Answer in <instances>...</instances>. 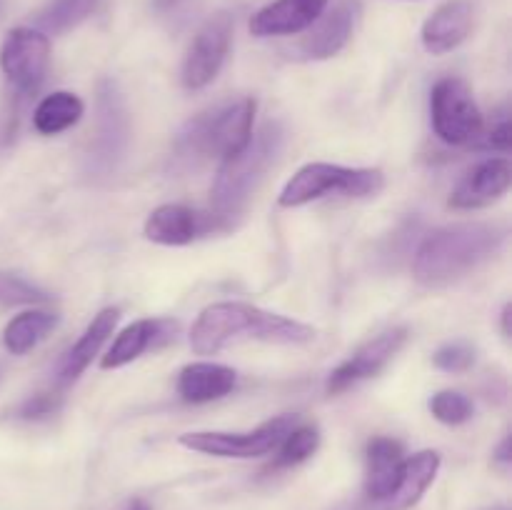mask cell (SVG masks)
Masks as SVG:
<instances>
[{
    "label": "cell",
    "instance_id": "14",
    "mask_svg": "<svg viewBox=\"0 0 512 510\" xmlns=\"http://www.w3.org/2000/svg\"><path fill=\"white\" fill-rule=\"evenodd\" d=\"M358 3L355 0H340L330 13H323L308 33L300 38L298 55L305 60H328L338 55L340 50L348 45L350 35L355 30V20H358Z\"/></svg>",
    "mask_w": 512,
    "mask_h": 510
},
{
    "label": "cell",
    "instance_id": "4",
    "mask_svg": "<svg viewBox=\"0 0 512 510\" xmlns=\"http://www.w3.org/2000/svg\"><path fill=\"white\" fill-rule=\"evenodd\" d=\"M285 145V130L278 120H268L258 133H253L245 150H240L235 158L223 160L215 175L213 190V210L233 223L245 210L248 200L263 183L265 173L278 163Z\"/></svg>",
    "mask_w": 512,
    "mask_h": 510
},
{
    "label": "cell",
    "instance_id": "34",
    "mask_svg": "<svg viewBox=\"0 0 512 510\" xmlns=\"http://www.w3.org/2000/svg\"><path fill=\"white\" fill-rule=\"evenodd\" d=\"M125 510H150V505L145 503L143 498H133V500H130L128 508H125Z\"/></svg>",
    "mask_w": 512,
    "mask_h": 510
},
{
    "label": "cell",
    "instance_id": "29",
    "mask_svg": "<svg viewBox=\"0 0 512 510\" xmlns=\"http://www.w3.org/2000/svg\"><path fill=\"white\" fill-rule=\"evenodd\" d=\"M60 408V398L53 393H38V395H30L28 400L18 405V418L23 420H40L45 415H53L55 410Z\"/></svg>",
    "mask_w": 512,
    "mask_h": 510
},
{
    "label": "cell",
    "instance_id": "7",
    "mask_svg": "<svg viewBox=\"0 0 512 510\" xmlns=\"http://www.w3.org/2000/svg\"><path fill=\"white\" fill-rule=\"evenodd\" d=\"M430 123L445 145H468L483 133V113L463 78H440L430 90Z\"/></svg>",
    "mask_w": 512,
    "mask_h": 510
},
{
    "label": "cell",
    "instance_id": "26",
    "mask_svg": "<svg viewBox=\"0 0 512 510\" xmlns=\"http://www.w3.org/2000/svg\"><path fill=\"white\" fill-rule=\"evenodd\" d=\"M473 400L460 390H440L430 398V413L445 425H463L473 418Z\"/></svg>",
    "mask_w": 512,
    "mask_h": 510
},
{
    "label": "cell",
    "instance_id": "30",
    "mask_svg": "<svg viewBox=\"0 0 512 510\" xmlns=\"http://www.w3.org/2000/svg\"><path fill=\"white\" fill-rule=\"evenodd\" d=\"M483 145L485 148L500 150V153H508L510 145H512V125H510L508 110H503V113L498 115V120L493 123V128L485 133Z\"/></svg>",
    "mask_w": 512,
    "mask_h": 510
},
{
    "label": "cell",
    "instance_id": "10",
    "mask_svg": "<svg viewBox=\"0 0 512 510\" xmlns=\"http://www.w3.org/2000/svg\"><path fill=\"white\" fill-rule=\"evenodd\" d=\"M50 38L33 25H18L0 43V70L18 93L28 95L40 88L48 75Z\"/></svg>",
    "mask_w": 512,
    "mask_h": 510
},
{
    "label": "cell",
    "instance_id": "31",
    "mask_svg": "<svg viewBox=\"0 0 512 510\" xmlns=\"http://www.w3.org/2000/svg\"><path fill=\"white\" fill-rule=\"evenodd\" d=\"M495 460H498L500 465H508L510 463V435H505L503 443H500V448L495 450Z\"/></svg>",
    "mask_w": 512,
    "mask_h": 510
},
{
    "label": "cell",
    "instance_id": "3",
    "mask_svg": "<svg viewBox=\"0 0 512 510\" xmlns=\"http://www.w3.org/2000/svg\"><path fill=\"white\" fill-rule=\"evenodd\" d=\"M255 100L238 98L213 105L180 128L173 143V160L178 168H195L205 160H230L245 150L253 138Z\"/></svg>",
    "mask_w": 512,
    "mask_h": 510
},
{
    "label": "cell",
    "instance_id": "22",
    "mask_svg": "<svg viewBox=\"0 0 512 510\" xmlns=\"http://www.w3.org/2000/svg\"><path fill=\"white\" fill-rule=\"evenodd\" d=\"M85 115V103L70 90H55L45 95L33 110V128L40 135H60L80 123Z\"/></svg>",
    "mask_w": 512,
    "mask_h": 510
},
{
    "label": "cell",
    "instance_id": "6",
    "mask_svg": "<svg viewBox=\"0 0 512 510\" xmlns=\"http://www.w3.org/2000/svg\"><path fill=\"white\" fill-rule=\"evenodd\" d=\"M298 423L295 415H278V418L265 420L263 425L245 433H225V430H193V433H183L178 443L183 448L195 450L203 455H215V458H235V460H250L263 458V455L278 450L290 428Z\"/></svg>",
    "mask_w": 512,
    "mask_h": 510
},
{
    "label": "cell",
    "instance_id": "16",
    "mask_svg": "<svg viewBox=\"0 0 512 510\" xmlns=\"http://www.w3.org/2000/svg\"><path fill=\"white\" fill-rule=\"evenodd\" d=\"M475 23V10L470 0H448L428 15L420 30L423 48L430 55L453 53L468 40Z\"/></svg>",
    "mask_w": 512,
    "mask_h": 510
},
{
    "label": "cell",
    "instance_id": "15",
    "mask_svg": "<svg viewBox=\"0 0 512 510\" xmlns=\"http://www.w3.org/2000/svg\"><path fill=\"white\" fill-rule=\"evenodd\" d=\"M178 333V323L168 318H140L125 325L108 348V353L100 358V368L103 370H118L138 360L148 350L160 348V345L170 343Z\"/></svg>",
    "mask_w": 512,
    "mask_h": 510
},
{
    "label": "cell",
    "instance_id": "20",
    "mask_svg": "<svg viewBox=\"0 0 512 510\" xmlns=\"http://www.w3.org/2000/svg\"><path fill=\"white\" fill-rule=\"evenodd\" d=\"M405 463L403 443L395 438L378 435L365 448V498L370 505L380 503L398 485L400 470Z\"/></svg>",
    "mask_w": 512,
    "mask_h": 510
},
{
    "label": "cell",
    "instance_id": "9",
    "mask_svg": "<svg viewBox=\"0 0 512 510\" xmlns=\"http://www.w3.org/2000/svg\"><path fill=\"white\" fill-rule=\"evenodd\" d=\"M233 30L235 18L230 10H218L200 25L180 68V80L185 88L203 90L218 78L233 45Z\"/></svg>",
    "mask_w": 512,
    "mask_h": 510
},
{
    "label": "cell",
    "instance_id": "19",
    "mask_svg": "<svg viewBox=\"0 0 512 510\" xmlns=\"http://www.w3.org/2000/svg\"><path fill=\"white\" fill-rule=\"evenodd\" d=\"M118 320H120L118 308H103L93 320H90L88 328L83 330V335L70 345L68 353H65L63 360H60L58 375H55L58 385H63V388L65 385H73L75 380L85 373V368L93 363V358L100 353L105 340L113 335Z\"/></svg>",
    "mask_w": 512,
    "mask_h": 510
},
{
    "label": "cell",
    "instance_id": "1",
    "mask_svg": "<svg viewBox=\"0 0 512 510\" xmlns=\"http://www.w3.org/2000/svg\"><path fill=\"white\" fill-rule=\"evenodd\" d=\"M243 340L308 345L315 340V328L243 300H220L208 305L200 310L198 320L190 328V348L198 355H215Z\"/></svg>",
    "mask_w": 512,
    "mask_h": 510
},
{
    "label": "cell",
    "instance_id": "2",
    "mask_svg": "<svg viewBox=\"0 0 512 510\" xmlns=\"http://www.w3.org/2000/svg\"><path fill=\"white\" fill-rule=\"evenodd\" d=\"M508 230L498 223H453L430 230L413 258V275L425 288H445L478 270L503 248Z\"/></svg>",
    "mask_w": 512,
    "mask_h": 510
},
{
    "label": "cell",
    "instance_id": "23",
    "mask_svg": "<svg viewBox=\"0 0 512 510\" xmlns=\"http://www.w3.org/2000/svg\"><path fill=\"white\" fill-rule=\"evenodd\" d=\"M58 313L50 310H25V313L15 315L3 330V345L10 355H25L43 343L55 328H58Z\"/></svg>",
    "mask_w": 512,
    "mask_h": 510
},
{
    "label": "cell",
    "instance_id": "32",
    "mask_svg": "<svg viewBox=\"0 0 512 510\" xmlns=\"http://www.w3.org/2000/svg\"><path fill=\"white\" fill-rule=\"evenodd\" d=\"M180 3H183V0H153L155 10H160V13H168V10H175Z\"/></svg>",
    "mask_w": 512,
    "mask_h": 510
},
{
    "label": "cell",
    "instance_id": "21",
    "mask_svg": "<svg viewBox=\"0 0 512 510\" xmlns=\"http://www.w3.org/2000/svg\"><path fill=\"white\" fill-rule=\"evenodd\" d=\"M235 385H238V373L230 365L200 360V363H188L180 368L175 388H178L180 400L190 405H203L225 398Z\"/></svg>",
    "mask_w": 512,
    "mask_h": 510
},
{
    "label": "cell",
    "instance_id": "8",
    "mask_svg": "<svg viewBox=\"0 0 512 510\" xmlns=\"http://www.w3.org/2000/svg\"><path fill=\"white\" fill-rule=\"evenodd\" d=\"M98 120H95V138L88 150V173L110 175L128 153L130 118L128 108L115 80L105 78L98 85Z\"/></svg>",
    "mask_w": 512,
    "mask_h": 510
},
{
    "label": "cell",
    "instance_id": "17",
    "mask_svg": "<svg viewBox=\"0 0 512 510\" xmlns=\"http://www.w3.org/2000/svg\"><path fill=\"white\" fill-rule=\"evenodd\" d=\"M328 8V0H273L250 18L255 38L305 33Z\"/></svg>",
    "mask_w": 512,
    "mask_h": 510
},
{
    "label": "cell",
    "instance_id": "11",
    "mask_svg": "<svg viewBox=\"0 0 512 510\" xmlns=\"http://www.w3.org/2000/svg\"><path fill=\"white\" fill-rule=\"evenodd\" d=\"M410 330L405 325H395V328L383 330L375 338L365 340L358 350L348 355L333 373L328 375V383L325 390L330 395H340L345 390L355 388L363 380L375 378L378 373H383L388 368L390 360L403 350V345L408 343Z\"/></svg>",
    "mask_w": 512,
    "mask_h": 510
},
{
    "label": "cell",
    "instance_id": "5",
    "mask_svg": "<svg viewBox=\"0 0 512 510\" xmlns=\"http://www.w3.org/2000/svg\"><path fill=\"white\" fill-rule=\"evenodd\" d=\"M385 188L378 168H348L335 163H308L285 183L278 203L283 208H303L323 198H373Z\"/></svg>",
    "mask_w": 512,
    "mask_h": 510
},
{
    "label": "cell",
    "instance_id": "33",
    "mask_svg": "<svg viewBox=\"0 0 512 510\" xmlns=\"http://www.w3.org/2000/svg\"><path fill=\"white\" fill-rule=\"evenodd\" d=\"M500 318H503V335L505 338H510V305H505L503 313H500Z\"/></svg>",
    "mask_w": 512,
    "mask_h": 510
},
{
    "label": "cell",
    "instance_id": "28",
    "mask_svg": "<svg viewBox=\"0 0 512 510\" xmlns=\"http://www.w3.org/2000/svg\"><path fill=\"white\" fill-rule=\"evenodd\" d=\"M475 348L465 340H455V343H445L443 348L435 350L433 355V363L435 368L445 370V373H465L475 365Z\"/></svg>",
    "mask_w": 512,
    "mask_h": 510
},
{
    "label": "cell",
    "instance_id": "25",
    "mask_svg": "<svg viewBox=\"0 0 512 510\" xmlns=\"http://www.w3.org/2000/svg\"><path fill=\"white\" fill-rule=\"evenodd\" d=\"M320 445V430L313 423H295L290 433L285 435L283 443L278 445V455L273 460L275 470L295 468V465L305 463L310 455H315Z\"/></svg>",
    "mask_w": 512,
    "mask_h": 510
},
{
    "label": "cell",
    "instance_id": "27",
    "mask_svg": "<svg viewBox=\"0 0 512 510\" xmlns=\"http://www.w3.org/2000/svg\"><path fill=\"white\" fill-rule=\"evenodd\" d=\"M48 300L50 295L30 280L13 273H0V305H38Z\"/></svg>",
    "mask_w": 512,
    "mask_h": 510
},
{
    "label": "cell",
    "instance_id": "24",
    "mask_svg": "<svg viewBox=\"0 0 512 510\" xmlns=\"http://www.w3.org/2000/svg\"><path fill=\"white\" fill-rule=\"evenodd\" d=\"M95 5H98V0H53L35 15L33 28L43 30L45 35H60L83 23L88 15H93Z\"/></svg>",
    "mask_w": 512,
    "mask_h": 510
},
{
    "label": "cell",
    "instance_id": "13",
    "mask_svg": "<svg viewBox=\"0 0 512 510\" xmlns=\"http://www.w3.org/2000/svg\"><path fill=\"white\" fill-rule=\"evenodd\" d=\"M512 185V165L508 158H485L475 163L450 193V208L478 210L503 198Z\"/></svg>",
    "mask_w": 512,
    "mask_h": 510
},
{
    "label": "cell",
    "instance_id": "12",
    "mask_svg": "<svg viewBox=\"0 0 512 510\" xmlns=\"http://www.w3.org/2000/svg\"><path fill=\"white\" fill-rule=\"evenodd\" d=\"M230 228H233V223L215 213V210H195L190 205L168 203L160 205L148 215L143 233L150 243L178 248V245H190L193 240L203 238V235Z\"/></svg>",
    "mask_w": 512,
    "mask_h": 510
},
{
    "label": "cell",
    "instance_id": "18",
    "mask_svg": "<svg viewBox=\"0 0 512 510\" xmlns=\"http://www.w3.org/2000/svg\"><path fill=\"white\" fill-rule=\"evenodd\" d=\"M440 470V453L435 450H420L415 455H405L403 470H400L398 485L393 493L380 503H373V510H410L420 503L430 485L435 483Z\"/></svg>",
    "mask_w": 512,
    "mask_h": 510
}]
</instances>
